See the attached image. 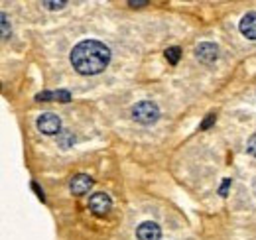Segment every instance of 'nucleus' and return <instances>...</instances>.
<instances>
[{"label":"nucleus","instance_id":"obj_7","mask_svg":"<svg viewBox=\"0 0 256 240\" xmlns=\"http://www.w3.org/2000/svg\"><path fill=\"white\" fill-rule=\"evenodd\" d=\"M160 226L156 224V222H150V220H146V222H142L138 228H136V236L138 240H160Z\"/></svg>","mask_w":256,"mask_h":240},{"label":"nucleus","instance_id":"obj_1","mask_svg":"<svg viewBox=\"0 0 256 240\" xmlns=\"http://www.w3.org/2000/svg\"><path fill=\"white\" fill-rule=\"evenodd\" d=\"M110 61V50L96 42V40H85L77 44L71 52V65L81 75H96L100 73Z\"/></svg>","mask_w":256,"mask_h":240},{"label":"nucleus","instance_id":"obj_6","mask_svg":"<svg viewBox=\"0 0 256 240\" xmlns=\"http://www.w3.org/2000/svg\"><path fill=\"white\" fill-rule=\"evenodd\" d=\"M91 187H93V180L89 176H85V174H79V176L71 178V181H69V189H71L73 195H85Z\"/></svg>","mask_w":256,"mask_h":240},{"label":"nucleus","instance_id":"obj_12","mask_svg":"<svg viewBox=\"0 0 256 240\" xmlns=\"http://www.w3.org/2000/svg\"><path fill=\"white\" fill-rule=\"evenodd\" d=\"M246 152L250 154V156H254L256 158V134L248 140V144H246Z\"/></svg>","mask_w":256,"mask_h":240},{"label":"nucleus","instance_id":"obj_10","mask_svg":"<svg viewBox=\"0 0 256 240\" xmlns=\"http://www.w3.org/2000/svg\"><path fill=\"white\" fill-rule=\"evenodd\" d=\"M182 58V50L180 48H170V50H166V60L170 61L172 65H176L178 61Z\"/></svg>","mask_w":256,"mask_h":240},{"label":"nucleus","instance_id":"obj_4","mask_svg":"<svg viewBox=\"0 0 256 240\" xmlns=\"http://www.w3.org/2000/svg\"><path fill=\"white\" fill-rule=\"evenodd\" d=\"M195 58L201 61V63H215L217 58H219V48L211 42H203L195 48Z\"/></svg>","mask_w":256,"mask_h":240},{"label":"nucleus","instance_id":"obj_13","mask_svg":"<svg viewBox=\"0 0 256 240\" xmlns=\"http://www.w3.org/2000/svg\"><path fill=\"white\" fill-rule=\"evenodd\" d=\"M44 6H48L50 10H60L65 6V2H44Z\"/></svg>","mask_w":256,"mask_h":240},{"label":"nucleus","instance_id":"obj_5","mask_svg":"<svg viewBox=\"0 0 256 240\" xmlns=\"http://www.w3.org/2000/svg\"><path fill=\"white\" fill-rule=\"evenodd\" d=\"M89 207L91 210L95 212V214H106L110 207H112V201H110V197L106 195V193H95V195H91V199H89Z\"/></svg>","mask_w":256,"mask_h":240},{"label":"nucleus","instance_id":"obj_8","mask_svg":"<svg viewBox=\"0 0 256 240\" xmlns=\"http://www.w3.org/2000/svg\"><path fill=\"white\" fill-rule=\"evenodd\" d=\"M240 34L248 40H254L256 42V12H250L246 14L242 20H240Z\"/></svg>","mask_w":256,"mask_h":240},{"label":"nucleus","instance_id":"obj_16","mask_svg":"<svg viewBox=\"0 0 256 240\" xmlns=\"http://www.w3.org/2000/svg\"><path fill=\"white\" fill-rule=\"evenodd\" d=\"M32 187H34V191H36V193H38V197H40V199H42V201H44V191H42V189H40V187H38V183H32Z\"/></svg>","mask_w":256,"mask_h":240},{"label":"nucleus","instance_id":"obj_3","mask_svg":"<svg viewBox=\"0 0 256 240\" xmlns=\"http://www.w3.org/2000/svg\"><path fill=\"white\" fill-rule=\"evenodd\" d=\"M36 126H38V130L44 132L46 136H54V134H60V130H62V120H60L58 114H54V112H44V114L38 116Z\"/></svg>","mask_w":256,"mask_h":240},{"label":"nucleus","instance_id":"obj_14","mask_svg":"<svg viewBox=\"0 0 256 240\" xmlns=\"http://www.w3.org/2000/svg\"><path fill=\"white\" fill-rule=\"evenodd\" d=\"M213 122H215V114H209L207 118L203 120V124H201V128H203V130H207V128H209V126H211Z\"/></svg>","mask_w":256,"mask_h":240},{"label":"nucleus","instance_id":"obj_2","mask_svg":"<svg viewBox=\"0 0 256 240\" xmlns=\"http://www.w3.org/2000/svg\"><path fill=\"white\" fill-rule=\"evenodd\" d=\"M132 118L140 124H154L160 118V108L150 100H140L132 106Z\"/></svg>","mask_w":256,"mask_h":240},{"label":"nucleus","instance_id":"obj_11","mask_svg":"<svg viewBox=\"0 0 256 240\" xmlns=\"http://www.w3.org/2000/svg\"><path fill=\"white\" fill-rule=\"evenodd\" d=\"M10 36V22H8V16L2 14V38H8Z\"/></svg>","mask_w":256,"mask_h":240},{"label":"nucleus","instance_id":"obj_17","mask_svg":"<svg viewBox=\"0 0 256 240\" xmlns=\"http://www.w3.org/2000/svg\"><path fill=\"white\" fill-rule=\"evenodd\" d=\"M128 4H130V6H144V4H146V0H140V2H134V0H130Z\"/></svg>","mask_w":256,"mask_h":240},{"label":"nucleus","instance_id":"obj_9","mask_svg":"<svg viewBox=\"0 0 256 240\" xmlns=\"http://www.w3.org/2000/svg\"><path fill=\"white\" fill-rule=\"evenodd\" d=\"M36 98H38V100H42V98H58V100H62V102H69V100H71V94H69L67 90H58V92H40Z\"/></svg>","mask_w":256,"mask_h":240},{"label":"nucleus","instance_id":"obj_15","mask_svg":"<svg viewBox=\"0 0 256 240\" xmlns=\"http://www.w3.org/2000/svg\"><path fill=\"white\" fill-rule=\"evenodd\" d=\"M228 185H230V180H224L223 181V185H221V189H219V193H221V195H226V189H228Z\"/></svg>","mask_w":256,"mask_h":240}]
</instances>
